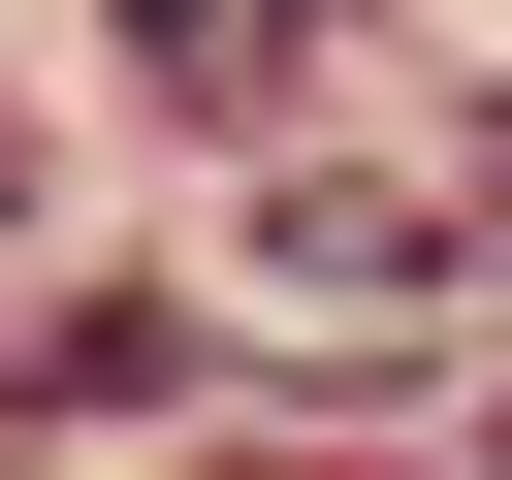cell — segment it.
<instances>
[{
    "instance_id": "6da1fadb",
    "label": "cell",
    "mask_w": 512,
    "mask_h": 480,
    "mask_svg": "<svg viewBox=\"0 0 512 480\" xmlns=\"http://www.w3.org/2000/svg\"><path fill=\"white\" fill-rule=\"evenodd\" d=\"M448 224H480V192H352V160H288V192H224V288H256L288 352H416V320H448Z\"/></svg>"
},
{
    "instance_id": "7a4b0ae2",
    "label": "cell",
    "mask_w": 512,
    "mask_h": 480,
    "mask_svg": "<svg viewBox=\"0 0 512 480\" xmlns=\"http://www.w3.org/2000/svg\"><path fill=\"white\" fill-rule=\"evenodd\" d=\"M96 32H128V64H160V96H256V64H288V32H320V0H96Z\"/></svg>"
},
{
    "instance_id": "3957f363",
    "label": "cell",
    "mask_w": 512,
    "mask_h": 480,
    "mask_svg": "<svg viewBox=\"0 0 512 480\" xmlns=\"http://www.w3.org/2000/svg\"><path fill=\"white\" fill-rule=\"evenodd\" d=\"M480 224H512V96H480Z\"/></svg>"
}]
</instances>
